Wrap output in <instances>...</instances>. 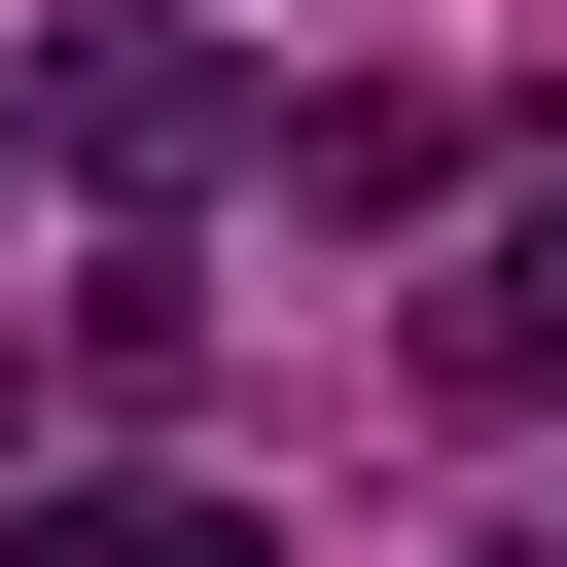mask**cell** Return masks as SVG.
<instances>
[{
  "mask_svg": "<svg viewBox=\"0 0 567 567\" xmlns=\"http://www.w3.org/2000/svg\"><path fill=\"white\" fill-rule=\"evenodd\" d=\"M35 142H106V177H213V35L71 0V35H35Z\"/></svg>",
  "mask_w": 567,
  "mask_h": 567,
  "instance_id": "obj_1",
  "label": "cell"
},
{
  "mask_svg": "<svg viewBox=\"0 0 567 567\" xmlns=\"http://www.w3.org/2000/svg\"><path fill=\"white\" fill-rule=\"evenodd\" d=\"M425 390H461V425H532V390H567V177H532V213L425 284Z\"/></svg>",
  "mask_w": 567,
  "mask_h": 567,
  "instance_id": "obj_2",
  "label": "cell"
},
{
  "mask_svg": "<svg viewBox=\"0 0 567 567\" xmlns=\"http://www.w3.org/2000/svg\"><path fill=\"white\" fill-rule=\"evenodd\" d=\"M0 567H284L248 496H0Z\"/></svg>",
  "mask_w": 567,
  "mask_h": 567,
  "instance_id": "obj_3",
  "label": "cell"
}]
</instances>
